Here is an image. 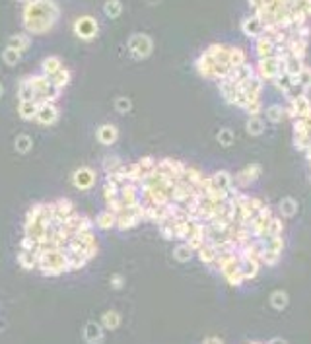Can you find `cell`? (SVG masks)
<instances>
[{
  "instance_id": "cell-7",
  "label": "cell",
  "mask_w": 311,
  "mask_h": 344,
  "mask_svg": "<svg viewBox=\"0 0 311 344\" xmlns=\"http://www.w3.org/2000/svg\"><path fill=\"white\" fill-rule=\"evenodd\" d=\"M261 171L262 167L259 164H249L247 167H243L241 171H237L235 173V177H233V185L239 189H245L249 187L251 183H255L257 179L261 177Z\"/></svg>"
},
{
  "instance_id": "cell-49",
  "label": "cell",
  "mask_w": 311,
  "mask_h": 344,
  "mask_svg": "<svg viewBox=\"0 0 311 344\" xmlns=\"http://www.w3.org/2000/svg\"><path fill=\"white\" fill-rule=\"evenodd\" d=\"M2 96H4V86L0 84V98H2Z\"/></svg>"
},
{
  "instance_id": "cell-25",
  "label": "cell",
  "mask_w": 311,
  "mask_h": 344,
  "mask_svg": "<svg viewBox=\"0 0 311 344\" xmlns=\"http://www.w3.org/2000/svg\"><path fill=\"white\" fill-rule=\"evenodd\" d=\"M259 265H261V263H257L255 259H245V261H241V263H239V270H241L243 278H245V280L255 278L257 272H259Z\"/></svg>"
},
{
  "instance_id": "cell-24",
  "label": "cell",
  "mask_w": 311,
  "mask_h": 344,
  "mask_svg": "<svg viewBox=\"0 0 311 344\" xmlns=\"http://www.w3.org/2000/svg\"><path fill=\"white\" fill-rule=\"evenodd\" d=\"M101 325H103V329H109V331L119 329V325H121V313L115 311V309L105 311V313L101 315Z\"/></svg>"
},
{
  "instance_id": "cell-10",
  "label": "cell",
  "mask_w": 311,
  "mask_h": 344,
  "mask_svg": "<svg viewBox=\"0 0 311 344\" xmlns=\"http://www.w3.org/2000/svg\"><path fill=\"white\" fill-rule=\"evenodd\" d=\"M96 138L97 142L103 144V146H113L117 142V138H119V128L113 123H103V125L97 127Z\"/></svg>"
},
{
  "instance_id": "cell-20",
  "label": "cell",
  "mask_w": 311,
  "mask_h": 344,
  "mask_svg": "<svg viewBox=\"0 0 311 344\" xmlns=\"http://www.w3.org/2000/svg\"><path fill=\"white\" fill-rule=\"evenodd\" d=\"M49 80H51V84L57 86L58 89H64L68 84H70V80H72V72L62 66V68L58 70V72H55L53 76H49Z\"/></svg>"
},
{
  "instance_id": "cell-33",
  "label": "cell",
  "mask_w": 311,
  "mask_h": 344,
  "mask_svg": "<svg viewBox=\"0 0 311 344\" xmlns=\"http://www.w3.org/2000/svg\"><path fill=\"white\" fill-rule=\"evenodd\" d=\"M113 107H115L117 113L126 115V113L132 111V99L126 98V96H119V98H115V101H113Z\"/></svg>"
},
{
  "instance_id": "cell-47",
  "label": "cell",
  "mask_w": 311,
  "mask_h": 344,
  "mask_svg": "<svg viewBox=\"0 0 311 344\" xmlns=\"http://www.w3.org/2000/svg\"><path fill=\"white\" fill-rule=\"evenodd\" d=\"M269 344H286V342H284L282 338H272V340H271V342H269Z\"/></svg>"
},
{
  "instance_id": "cell-29",
  "label": "cell",
  "mask_w": 311,
  "mask_h": 344,
  "mask_svg": "<svg viewBox=\"0 0 311 344\" xmlns=\"http://www.w3.org/2000/svg\"><path fill=\"white\" fill-rule=\"evenodd\" d=\"M303 70V60L296 59V57H290V59L284 60V72L288 76H300V72Z\"/></svg>"
},
{
  "instance_id": "cell-36",
  "label": "cell",
  "mask_w": 311,
  "mask_h": 344,
  "mask_svg": "<svg viewBox=\"0 0 311 344\" xmlns=\"http://www.w3.org/2000/svg\"><path fill=\"white\" fill-rule=\"evenodd\" d=\"M2 60H4V64L6 66H16L19 60H21V53L16 49H10V47H6V49L2 51Z\"/></svg>"
},
{
  "instance_id": "cell-1",
  "label": "cell",
  "mask_w": 311,
  "mask_h": 344,
  "mask_svg": "<svg viewBox=\"0 0 311 344\" xmlns=\"http://www.w3.org/2000/svg\"><path fill=\"white\" fill-rule=\"evenodd\" d=\"M60 18V8L55 0H28L21 10L24 30L31 35H45Z\"/></svg>"
},
{
  "instance_id": "cell-16",
  "label": "cell",
  "mask_w": 311,
  "mask_h": 344,
  "mask_svg": "<svg viewBox=\"0 0 311 344\" xmlns=\"http://www.w3.org/2000/svg\"><path fill=\"white\" fill-rule=\"evenodd\" d=\"M39 105L35 101H19L18 103V115L24 121H35Z\"/></svg>"
},
{
  "instance_id": "cell-12",
  "label": "cell",
  "mask_w": 311,
  "mask_h": 344,
  "mask_svg": "<svg viewBox=\"0 0 311 344\" xmlns=\"http://www.w3.org/2000/svg\"><path fill=\"white\" fill-rule=\"evenodd\" d=\"M94 227L101 230V232H109L115 227V214L111 210H101L96 218H94Z\"/></svg>"
},
{
  "instance_id": "cell-34",
  "label": "cell",
  "mask_w": 311,
  "mask_h": 344,
  "mask_svg": "<svg viewBox=\"0 0 311 344\" xmlns=\"http://www.w3.org/2000/svg\"><path fill=\"white\" fill-rule=\"evenodd\" d=\"M264 115H266V119H269L271 123H280L282 119H284V115H286V109L274 103V105H269V107H266Z\"/></svg>"
},
{
  "instance_id": "cell-30",
  "label": "cell",
  "mask_w": 311,
  "mask_h": 344,
  "mask_svg": "<svg viewBox=\"0 0 311 344\" xmlns=\"http://www.w3.org/2000/svg\"><path fill=\"white\" fill-rule=\"evenodd\" d=\"M37 98V94H35V89L29 86L26 80H21L18 86V99L19 101H35Z\"/></svg>"
},
{
  "instance_id": "cell-17",
  "label": "cell",
  "mask_w": 311,
  "mask_h": 344,
  "mask_svg": "<svg viewBox=\"0 0 311 344\" xmlns=\"http://www.w3.org/2000/svg\"><path fill=\"white\" fill-rule=\"evenodd\" d=\"M218 89L222 94L224 101L228 105H233V99H235V94H237V86L233 82H230V80H220L218 82Z\"/></svg>"
},
{
  "instance_id": "cell-52",
  "label": "cell",
  "mask_w": 311,
  "mask_h": 344,
  "mask_svg": "<svg viewBox=\"0 0 311 344\" xmlns=\"http://www.w3.org/2000/svg\"><path fill=\"white\" fill-rule=\"evenodd\" d=\"M309 181H311V177H309Z\"/></svg>"
},
{
  "instance_id": "cell-6",
  "label": "cell",
  "mask_w": 311,
  "mask_h": 344,
  "mask_svg": "<svg viewBox=\"0 0 311 344\" xmlns=\"http://www.w3.org/2000/svg\"><path fill=\"white\" fill-rule=\"evenodd\" d=\"M60 117V109H58L57 103H49V101H43L39 103L37 115H35V123H39L41 127H51L55 125Z\"/></svg>"
},
{
  "instance_id": "cell-4",
  "label": "cell",
  "mask_w": 311,
  "mask_h": 344,
  "mask_svg": "<svg viewBox=\"0 0 311 344\" xmlns=\"http://www.w3.org/2000/svg\"><path fill=\"white\" fill-rule=\"evenodd\" d=\"M74 33H76L78 39L82 41H92L97 37L99 33V24H97L96 18L92 16H82L74 21Z\"/></svg>"
},
{
  "instance_id": "cell-14",
  "label": "cell",
  "mask_w": 311,
  "mask_h": 344,
  "mask_svg": "<svg viewBox=\"0 0 311 344\" xmlns=\"http://www.w3.org/2000/svg\"><path fill=\"white\" fill-rule=\"evenodd\" d=\"M212 179V185L216 189H224V191H230L233 187V177L230 171H226V169H220V171H216L210 175Z\"/></svg>"
},
{
  "instance_id": "cell-41",
  "label": "cell",
  "mask_w": 311,
  "mask_h": 344,
  "mask_svg": "<svg viewBox=\"0 0 311 344\" xmlns=\"http://www.w3.org/2000/svg\"><path fill=\"white\" fill-rule=\"evenodd\" d=\"M278 259H280L278 253H274V251H271V249H264V253L261 255V263H264L266 266H274L276 263H278Z\"/></svg>"
},
{
  "instance_id": "cell-26",
  "label": "cell",
  "mask_w": 311,
  "mask_h": 344,
  "mask_svg": "<svg viewBox=\"0 0 311 344\" xmlns=\"http://www.w3.org/2000/svg\"><path fill=\"white\" fill-rule=\"evenodd\" d=\"M103 14H105L107 18H111V20H117V18L123 14V4H121V0H105V4H103Z\"/></svg>"
},
{
  "instance_id": "cell-45",
  "label": "cell",
  "mask_w": 311,
  "mask_h": 344,
  "mask_svg": "<svg viewBox=\"0 0 311 344\" xmlns=\"http://www.w3.org/2000/svg\"><path fill=\"white\" fill-rule=\"evenodd\" d=\"M203 344H222L220 338H216V336H208V338H204Z\"/></svg>"
},
{
  "instance_id": "cell-13",
  "label": "cell",
  "mask_w": 311,
  "mask_h": 344,
  "mask_svg": "<svg viewBox=\"0 0 311 344\" xmlns=\"http://www.w3.org/2000/svg\"><path fill=\"white\" fill-rule=\"evenodd\" d=\"M255 55L259 59H266V57H272L274 55V43H272L266 35H261L255 39Z\"/></svg>"
},
{
  "instance_id": "cell-3",
  "label": "cell",
  "mask_w": 311,
  "mask_h": 344,
  "mask_svg": "<svg viewBox=\"0 0 311 344\" xmlns=\"http://www.w3.org/2000/svg\"><path fill=\"white\" fill-rule=\"evenodd\" d=\"M257 76L262 80V82H272L278 74L284 72V62L278 60L276 57H266V59H259V64H257Z\"/></svg>"
},
{
  "instance_id": "cell-11",
  "label": "cell",
  "mask_w": 311,
  "mask_h": 344,
  "mask_svg": "<svg viewBox=\"0 0 311 344\" xmlns=\"http://www.w3.org/2000/svg\"><path fill=\"white\" fill-rule=\"evenodd\" d=\"M262 30H264V26H262L261 20H259L255 14H253V16H247V18L241 21V33L245 37H249V39L261 37Z\"/></svg>"
},
{
  "instance_id": "cell-43",
  "label": "cell",
  "mask_w": 311,
  "mask_h": 344,
  "mask_svg": "<svg viewBox=\"0 0 311 344\" xmlns=\"http://www.w3.org/2000/svg\"><path fill=\"white\" fill-rule=\"evenodd\" d=\"M226 280H228V284H230V286H241L243 282H245V278H243V274H241V270H239V268H237V270H233L232 274L226 276Z\"/></svg>"
},
{
  "instance_id": "cell-50",
  "label": "cell",
  "mask_w": 311,
  "mask_h": 344,
  "mask_svg": "<svg viewBox=\"0 0 311 344\" xmlns=\"http://www.w3.org/2000/svg\"><path fill=\"white\" fill-rule=\"evenodd\" d=\"M16 2H21V4H26V2H28V0H16Z\"/></svg>"
},
{
  "instance_id": "cell-19",
  "label": "cell",
  "mask_w": 311,
  "mask_h": 344,
  "mask_svg": "<svg viewBox=\"0 0 311 344\" xmlns=\"http://www.w3.org/2000/svg\"><path fill=\"white\" fill-rule=\"evenodd\" d=\"M60 68H62V60L58 59L57 55H51L41 62V74H45V76H53Z\"/></svg>"
},
{
  "instance_id": "cell-38",
  "label": "cell",
  "mask_w": 311,
  "mask_h": 344,
  "mask_svg": "<svg viewBox=\"0 0 311 344\" xmlns=\"http://www.w3.org/2000/svg\"><path fill=\"white\" fill-rule=\"evenodd\" d=\"M216 140H218V144L222 148H230L233 144V140H235L233 130H230V128H220L218 134H216Z\"/></svg>"
},
{
  "instance_id": "cell-15",
  "label": "cell",
  "mask_w": 311,
  "mask_h": 344,
  "mask_svg": "<svg viewBox=\"0 0 311 344\" xmlns=\"http://www.w3.org/2000/svg\"><path fill=\"white\" fill-rule=\"evenodd\" d=\"M29 45H31V35L29 33H16V35H12L8 39L10 49H16L19 53H26L29 49Z\"/></svg>"
},
{
  "instance_id": "cell-27",
  "label": "cell",
  "mask_w": 311,
  "mask_h": 344,
  "mask_svg": "<svg viewBox=\"0 0 311 344\" xmlns=\"http://www.w3.org/2000/svg\"><path fill=\"white\" fill-rule=\"evenodd\" d=\"M296 212H298V202H296V198L292 197H284L280 200V214L282 218H292L296 216Z\"/></svg>"
},
{
  "instance_id": "cell-8",
  "label": "cell",
  "mask_w": 311,
  "mask_h": 344,
  "mask_svg": "<svg viewBox=\"0 0 311 344\" xmlns=\"http://www.w3.org/2000/svg\"><path fill=\"white\" fill-rule=\"evenodd\" d=\"M288 99H290V107L286 109V111H288V115L292 119L305 117L311 111V101L307 98V94H298V96H292Z\"/></svg>"
},
{
  "instance_id": "cell-42",
  "label": "cell",
  "mask_w": 311,
  "mask_h": 344,
  "mask_svg": "<svg viewBox=\"0 0 311 344\" xmlns=\"http://www.w3.org/2000/svg\"><path fill=\"white\" fill-rule=\"evenodd\" d=\"M249 117H259V113L262 111V103H261V99H255V101H251L247 107L243 109Z\"/></svg>"
},
{
  "instance_id": "cell-9",
  "label": "cell",
  "mask_w": 311,
  "mask_h": 344,
  "mask_svg": "<svg viewBox=\"0 0 311 344\" xmlns=\"http://www.w3.org/2000/svg\"><path fill=\"white\" fill-rule=\"evenodd\" d=\"M82 334H84L86 344H103V340H105V329L97 321H87L84 325V333Z\"/></svg>"
},
{
  "instance_id": "cell-2",
  "label": "cell",
  "mask_w": 311,
  "mask_h": 344,
  "mask_svg": "<svg viewBox=\"0 0 311 344\" xmlns=\"http://www.w3.org/2000/svg\"><path fill=\"white\" fill-rule=\"evenodd\" d=\"M126 49L130 53V57L135 60H144L152 55L154 51V41L150 35L146 33H135L128 37V43H126Z\"/></svg>"
},
{
  "instance_id": "cell-39",
  "label": "cell",
  "mask_w": 311,
  "mask_h": 344,
  "mask_svg": "<svg viewBox=\"0 0 311 344\" xmlns=\"http://www.w3.org/2000/svg\"><path fill=\"white\" fill-rule=\"evenodd\" d=\"M282 232H284V224H282L280 218H274L272 216L269 220V227H266V237H276V236H282Z\"/></svg>"
},
{
  "instance_id": "cell-32",
  "label": "cell",
  "mask_w": 311,
  "mask_h": 344,
  "mask_svg": "<svg viewBox=\"0 0 311 344\" xmlns=\"http://www.w3.org/2000/svg\"><path fill=\"white\" fill-rule=\"evenodd\" d=\"M245 62H247V57H245L243 49H239V47H230V66H232V68H239Z\"/></svg>"
},
{
  "instance_id": "cell-51",
  "label": "cell",
  "mask_w": 311,
  "mask_h": 344,
  "mask_svg": "<svg viewBox=\"0 0 311 344\" xmlns=\"http://www.w3.org/2000/svg\"><path fill=\"white\" fill-rule=\"evenodd\" d=\"M251 344H259V342H251Z\"/></svg>"
},
{
  "instance_id": "cell-18",
  "label": "cell",
  "mask_w": 311,
  "mask_h": 344,
  "mask_svg": "<svg viewBox=\"0 0 311 344\" xmlns=\"http://www.w3.org/2000/svg\"><path fill=\"white\" fill-rule=\"evenodd\" d=\"M14 150L18 152L19 156H28L29 152L33 150V138L29 134H18L14 138Z\"/></svg>"
},
{
  "instance_id": "cell-28",
  "label": "cell",
  "mask_w": 311,
  "mask_h": 344,
  "mask_svg": "<svg viewBox=\"0 0 311 344\" xmlns=\"http://www.w3.org/2000/svg\"><path fill=\"white\" fill-rule=\"evenodd\" d=\"M245 130L251 136H261L262 132H264V121L261 117H249L247 119V125H245Z\"/></svg>"
},
{
  "instance_id": "cell-35",
  "label": "cell",
  "mask_w": 311,
  "mask_h": 344,
  "mask_svg": "<svg viewBox=\"0 0 311 344\" xmlns=\"http://www.w3.org/2000/svg\"><path fill=\"white\" fill-rule=\"evenodd\" d=\"M123 166V162H121V157L119 156H105L103 157V162H101V169L107 173H113V171H117L119 167Z\"/></svg>"
},
{
  "instance_id": "cell-44",
  "label": "cell",
  "mask_w": 311,
  "mask_h": 344,
  "mask_svg": "<svg viewBox=\"0 0 311 344\" xmlns=\"http://www.w3.org/2000/svg\"><path fill=\"white\" fill-rule=\"evenodd\" d=\"M109 286H111L113 290H123V288H125V276L115 272V274L109 278Z\"/></svg>"
},
{
  "instance_id": "cell-5",
  "label": "cell",
  "mask_w": 311,
  "mask_h": 344,
  "mask_svg": "<svg viewBox=\"0 0 311 344\" xmlns=\"http://www.w3.org/2000/svg\"><path fill=\"white\" fill-rule=\"evenodd\" d=\"M96 179L97 173L94 167L82 166L72 173V185L76 189H80V191H87V189H92L96 185Z\"/></svg>"
},
{
  "instance_id": "cell-31",
  "label": "cell",
  "mask_w": 311,
  "mask_h": 344,
  "mask_svg": "<svg viewBox=\"0 0 311 344\" xmlns=\"http://www.w3.org/2000/svg\"><path fill=\"white\" fill-rule=\"evenodd\" d=\"M272 84L276 86V89H280L282 94H290V89L292 88H296V86H292V80H290V76L286 74V72H282V74H278L276 78L272 80Z\"/></svg>"
},
{
  "instance_id": "cell-22",
  "label": "cell",
  "mask_w": 311,
  "mask_h": 344,
  "mask_svg": "<svg viewBox=\"0 0 311 344\" xmlns=\"http://www.w3.org/2000/svg\"><path fill=\"white\" fill-rule=\"evenodd\" d=\"M193 255H194V251L187 245L185 241H179L173 249V259L177 261V263H187V261H191V259H193Z\"/></svg>"
},
{
  "instance_id": "cell-46",
  "label": "cell",
  "mask_w": 311,
  "mask_h": 344,
  "mask_svg": "<svg viewBox=\"0 0 311 344\" xmlns=\"http://www.w3.org/2000/svg\"><path fill=\"white\" fill-rule=\"evenodd\" d=\"M247 2H249V6H251L253 10H257V8L262 6V0H247Z\"/></svg>"
},
{
  "instance_id": "cell-21",
  "label": "cell",
  "mask_w": 311,
  "mask_h": 344,
  "mask_svg": "<svg viewBox=\"0 0 311 344\" xmlns=\"http://www.w3.org/2000/svg\"><path fill=\"white\" fill-rule=\"evenodd\" d=\"M194 253H196V257L201 259V263H204V265H214V261H216V257H218L216 249H214L212 245H208V243H203Z\"/></svg>"
},
{
  "instance_id": "cell-40",
  "label": "cell",
  "mask_w": 311,
  "mask_h": 344,
  "mask_svg": "<svg viewBox=\"0 0 311 344\" xmlns=\"http://www.w3.org/2000/svg\"><path fill=\"white\" fill-rule=\"evenodd\" d=\"M300 89H301V94H307L311 89V68H307V66H303V70L300 72Z\"/></svg>"
},
{
  "instance_id": "cell-23",
  "label": "cell",
  "mask_w": 311,
  "mask_h": 344,
  "mask_svg": "<svg viewBox=\"0 0 311 344\" xmlns=\"http://www.w3.org/2000/svg\"><path fill=\"white\" fill-rule=\"evenodd\" d=\"M18 265L24 270H35L37 268V257L31 251H18Z\"/></svg>"
},
{
  "instance_id": "cell-48",
  "label": "cell",
  "mask_w": 311,
  "mask_h": 344,
  "mask_svg": "<svg viewBox=\"0 0 311 344\" xmlns=\"http://www.w3.org/2000/svg\"><path fill=\"white\" fill-rule=\"evenodd\" d=\"M146 2H148V4H150V6H154V4H160V2H162V0H146Z\"/></svg>"
},
{
  "instance_id": "cell-37",
  "label": "cell",
  "mask_w": 311,
  "mask_h": 344,
  "mask_svg": "<svg viewBox=\"0 0 311 344\" xmlns=\"http://www.w3.org/2000/svg\"><path fill=\"white\" fill-rule=\"evenodd\" d=\"M271 305L274 309H284L286 305H288V294L286 292H282V290H276V292H272L271 294Z\"/></svg>"
}]
</instances>
